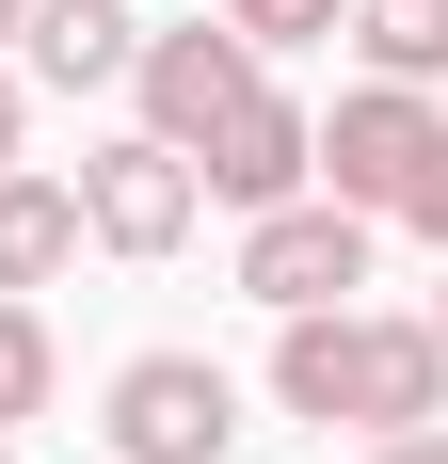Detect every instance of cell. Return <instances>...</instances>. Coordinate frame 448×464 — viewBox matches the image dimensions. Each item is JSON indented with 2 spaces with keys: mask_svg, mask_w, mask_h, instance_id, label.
<instances>
[{
  "mask_svg": "<svg viewBox=\"0 0 448 464\" xmlns=\"http://www.w3.org/2000/svg\"><path fill=\"white\" fill-rule=\"evenodd\" d=\"M48 369H64V353H48V321L0 288V432H16V417H48Z\"/></svg>",
  "mask_w": 448,
  "mask_h": 464,
  "instance_id": "obj_11",
  "label": "cell"
},
{
  "mask_svg": "<svg viewBox=\"0 0 448 464\" xmlns=\"http://www.w3.org/2000/svg\"><path fill=\"white\" fill-rule=\"evenodd\" d=\"M0 464H16V432H0Z\"/></svg>",
  "mask_w": 448,
  "mask_h": 464,
  "instance_id": "obj_18",
  "label": "cell"
},
{
  "mask_svg": "<svg viewBox=\"0 0 448 464\" xmlns=\"http://www.w3.org/2000/svg\"><path fill=\"white\" fill-rule=\"evenodd\" d=\"M240 449V384L209 353H129L112 369V464H224Z\"/></svg>",
  "mask_w": 448,
  "mask_h": 464,
  "instance_id": "obj_2",
  "label": "cell"
},
{
  "mask_svg": "<svg viewBox=\"0 0 448 464\" xmlns=\"http://www.w3.org/2000/svg\"><path fill=\"white\" fill-rule=\"evenodd\" d=\"M129 81H144V129L192 160V144H209L240 96H257V48L224 33V16H192V33H144V48H129Z\"/></svg>",
  "mask_w": 448,
  "mask_h": 464,
  "instance_id": "obj_5",
  "label": "cell"
},
{
  "mask_svg": "<svg viewBox=\"0 0 448 464\" xmlns=\"http://www.w3.org/2000/svg\"><path fill=\"white\" fill-rule=\"evenodd\" d=\"M336 16H353V0H224V33H240V48H320Z\"/></svg>",
  "mask_w": 448,
  "mask_h": 464,
  "instance_id": "obj_12",
  "label": "cell"
},
{
  "mask_svg": "<svg viewBox=\"0 0 448 464\" xmlns=\"http://www.w3.org/2000/svg\"><path fill=\"white\" fill-rule=\"evenodd\" d=\"M16 48H33V81H129V48H144V16L129 0H33V16H16Z\"/></svg>",
  "mask_w": 448,
  "mask_h": 464,
  "instance_id": "obj_8",
  "label": "cell"
},
{
  "mask_svg": "<svg viewBox=\"0 0 448 464\" xmlns=\"http://www.w3.org/2000/svg\"><path fill=\"white\" fill-rule=\"evenodd\" d=\"M64 256H81V192H64V177H0V288L33 304Z\"/></svg>",
  "mask_w": 448,
  "mask_h": 464,
  "instance_id": "obj_9",
  "label": "cell"
},
{
  "mask_svg": "<svg viewBox=\"0 0 448 464\" xmlns=\"http://www.w3.org/2000/svg\"><path fill=\"white\" fill-rule=\"evenodd\" d=\"M272 401L320 417V432H368V321L353 304H305V321L272 336Z\"/></svg>",
  "mask_w": 448,
  "mask_h": 464,
  "instance_id": "obj_7",
  "label": "cell"
},
{
  "mask_svg": "<svg viewBox=\"0 0 448 464\" xmlns=\"http://www.w3.org/2000/svg\"><path fill=\"white\" fill-rule=\"evenodd\" d=\"M64 192H81V240H112V256H177V240H192V208H209V192H192V160H177L161 129L96 144Z\"/></svg>",
  "mask_w": 448,
  "mask_h": 464,
  "instance_id": "obj_4",
  "label": "cell"
},
{
  "mask_svg": "<svg viewBox=\"0 0 448 464\" xmlns=\"http://www.w3.org/2000/svg\"><path fill=\"white\" fill-rule=\"evenodd\" d=\"M336 33L368 48V81H416V96L448 81V0H353Z\"/></svg>",
  "mask_w": 448,
  "mask_h": 464,
  "instance_id": "obj_10",
  "label": "cell"
},
{
  "mask_svg": "<svg viewBox=\"0 0 448 464\" xmlns=\"http://www.w3.org/2000/svg\"><path fill=\"white\" fill-rule=\"evenodd\" d=\"M433 336H448V288H433Z\"/></svg>",
  "mask_w": 448,
  "mask_h": 464,
  "instance_id": "obj_17",
  "label": "cell"
},
{
  "mask_svg": "<svg viewBox=\"0 0 448 464\" xmlns=\"http://www.w3.org/2000/svg\"><path fill=\"white\" fill-rule=\"evenodd\" d=\"M433 144H448V112L416 81H353L336 112H320V192H336V208H401V177L433 160Z\"/></svg>",
  "mask_w": 448,
  "mask_h": 464,
  "instance_id": "obj_3",
  "label": "cell"
},
{
  "mask_svg": "<svg viewBox=\"0 0 448 464\" xmlns=\"http://www.w3.org/2000/svg\"><path fill=\"white\" fill-rule=\"evenodd\" d=\"M240 288H257L272 321H305V304H353V288H368V208H336V192L240 208Z\"/></svg>",
  "mask_w": 448,
  "mask_h": 464,
  "instance_id": "obj_1",
  "label": "cell"
},
{
  "mask_svg": "<svg viewBox=\"0 0 448 464\" xmlns=\"http://www.w3.org/2000/svg\"><path fill=\"white\" fill-rule=\"evenodd\" d=\"M385 225H416V240H448V144H433V160L401 177V208H385Z\"/></svg>",
  "mask_w": 448,
  "mask_h": 464,
  "instance_id": "obj_13",
  "label": "cell"
},
{
  "mask_svg": "<svg viewBox=\"0 0 448 464\" xmlns=\"http://www.w3.org/2000/svg\"><path fill=\"white\" fill-rule=\"evenodd\" d=\"M192 192H224V208H288V192H320V112H288V96H240L209 144H192Z\"/></svg>",
  "mask_w": 448,
  "mask_h": 464,
  "instance_id": "obj_6",
  "label": "cell"
},
{
  "mask_svg": "<svg viewBox=\"0 0 448 464\" xmlns=\"http://www.w3.org/2000/svg\"><path fill=\"white\" fill-rule=\"evenodd\" d=\"M0 177H16V64H0Z\"/></svg>",
  "mask_w": 448,
  "mask_h": 464,
  "instance_id": "obj_15",
  "label": "cell"
},
{
  "mask_svg": "<svg viewBox=\"0 0 448 464\" xmlns=\"http://www.w3.org/2000/svg\"><path fill=\"white\" fill-rule=\"evenodd\" d=\"M16 16H33V0H0V33H16Z\"/></svg>",
  "mask_w": 448,
  "mask_h": 464,
  "instance_id": "obj_16",
  "label": "cell"
},
{
  "mask_svg": "<svg viewBox=\"0 0 448 464\" xmlns=\"http://www.w3.org/2000/svg\"><path fill=\"white\" fill-rule=\"evenodd\" d=\"M368 464H448V432H385V449H368Z\"/></svg>",
  "mask_w": 448,
  "mask_h": 464,
  "instance_id": "obj_14",
  "label": "cell"
}]
</instances>
